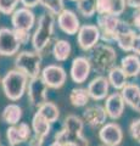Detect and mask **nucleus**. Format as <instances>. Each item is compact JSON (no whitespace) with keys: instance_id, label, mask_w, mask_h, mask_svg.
I'll return each mask as SVG.
<instances>
[{"instance_id":"nucleus-2","label":"nucleus","mask_w":140,"mask_h":146,"mask_svg":"<svg viewBox=\"0 0 140 146\" xmlns=\"http://www.w3.org/2000/svg\"><path fill=\"white\" fill-rule=\"evenodd\" d=\"M88 58L92 63L93 71L98 74L108 73L116 66L117 52L107 43H98L90 51H88Z\"/></svg>"},{"instance_id":"nucleus-4","label":"nucleus","mask_w":140,"mask_h":146,"mask_svg":"<svg viewBox=\"0 0 140 146\" xmlns=\"http://www.w3.org/2000/svg\"><path fill=\"white\" fill-rule=\"evenodd\" d=\"M28 82L29 78L20 70H17V68L9 70L1 79V88L4 95L12 102L19 101L22 99L25 93H27Z\"/></svg>"},{"instance_id":"nucleus-37","label":"nucleus","mask_w":140,"mask_h":146,"mask_svg":"<svg viewBox=\"0 0 140 146\" xmlns=\"http://www.w3.org/2000/svg\"><path fill=\"white\" fill-rule=\"evenodd\" d=\"M132 52L133 54H137V55H139V56H140V34H137V36H135Z\"/></svg>"},{"instance_id":"nucleus-40","label":"nucleus","mask_w":140,"mask_h":146,"mask_svg":"<svg viewBox=\"0 0 140 146\" xmlns=\"http://www.w3.org/2000/svg\"><path fill=\"white\" fill-rule=\"evenodd\" d=\"M70 1H74V3H77V1H78V0H70Z\"/></svg>"},{"instance_id":"nucleus-7","label":"nucleus","mask_w":140,"mask_h":146,"mask_svg":"<svg viewBox=\"0 0 140 146\" xmlns=\"http://www.w3.org/2000/svg\"><path fill=\"white\" fill-rule=\"evenodd\" d=\"M48 90L49 86L44 83L42 77L31 78L27 86V96L32 107H40L44 102L48 101Z\"/></svg>"},{"instance_id":"nucleus-28","label":"nucleus","mask_w":140,"mask_h":146,"mask_svg":"<svg viewBox=\"0 0 140 146\" xmlns=\"http://www.w3.org/2000/svg\"><path fill=\"white\" fill-rule=\"evenodd\" d=\"M98 1L99 0H78L76 3L77 11L85 18L93 17L98 13Z\"/></svg>"},{"instance_id":"nucleus-33","label":"nucleus","mask_w":140,"mask_h":146,"mask_svg":"<svg viewBox=\"0 0 140 146\" xmlns=\"http://www.w3.org/2000/svg\"><path fill=\"white\" fill-rule=\"evenodd\" d=\"M15 33L17 35V38L21 42L22 45L25 44H28V42L32 40V34H31V32L28 31H19V29H15Z\"/></svg>"},{"instance_id":"nucleus-11","label":"nucleus","mask_w":140,"mask_h":146,"mask_svg":"<svg viewBox=\"0 0 140 146\" xmlns=\"http://www.w3.org/2000/svg\"><path fill=\"white\" fill-rule=\"evenodd\" d=\"M135 36H137V33L133 28V25L121 20L115 34V43H117L119 49L125 52H130L133 50Z\"/></svg>"},{"instance_id":"nucleus-19","label":"nucleus","mask_w":140,"mask_h":146,"mask_svg":"<svg viewBox=\"0 0 140 146\" xmlns=\"http://www.w3.org/2000/svg\"><path fill=\"white\" fill-rule=\"evenodd\" d=\"M125 101L121 93H113L105 99V110L108 118L112 121H117L122 117L124 112Z\"/></svg>"},{"instance_id":"nucleus-1","label":"nucleus","mask_w":140,"mask_h":146,"mask_svg":"<svg viewBox=\"0 0 140 146\" xmlns=\"http://www.w3.org/2000/svg\"><path fill=\"white\" fill-rule=\"evenodd\" d=\"M84 121L76 115L66 116L61 130L56 131L54 140H58L68 146H89V140L83 135Z\"/></svg>"},{"instance_id":"nucleus-13","label":"nucleus","mask_w":140,"mask_h":146,"mask_svg":"<svg viewBox=\"0 0 140 146\" xmlns=\"http://www.w3.org/2000/svg\"><path fill=\"white\" fill-rule=\"evenodd\" d=\"M92 71V63L87 56H77L76 58H73L71 65V79L76 84H83L89 78V74Z\"/></svg>"},{"instance_id":"nucleus-22","label":"nucleus","mask_w":140,"mask_h":146,"mask_svg":"<svg viewBox=\"0 0 140 146\" xmlns=\"http://www.w3.org/2000/svg\"><path fill=\"white\" fill-rule=\"evenodd\" d=\"M121 67L128 78H134L140 74V57L137 54H129L121 60Z\"/></svg>"},{"instance_id":"nucleus-3","label":"nucleus","mask_w":140,"mask_h":146,"mask_svg":"<svg viewBox=\"0 0 140 146\" xmlns=\"http://www.w3.org/2000/svg\"><path fill=\"white\" fill-rule=\"evenodd\" d=\"M55 15L51 12H44L39 16L37 21V28L32 34V46L33 50L38 52H43L51 43L54 36V31H55Z\"/></svg>"},{"instance_id":"nucleus-38","label":"nucleus","mask_w":140,"mask_h":146,"mask_svg":"<svg viewBox=\"0 0 140 146\" xmlns=\"http://www.w3.org/2000/svg\"><path fill=\"white\" fill-rule=\"evenodd\" d=\"M127 5L133 9H140V0H127Z\"/></svg>"},{"instance_id":"nucleus-43","label":"nucleus","mask_w":140,"mask_h":146,"mask_svg":"<svg viewBox=\"0 0 140 146\" xmlns=\"http://www.w3.org/2000/svg\"><path fill=\"white\" fill-rule=\"evenodd\" d=\"M139 113H140V110H139Z\"/></svg>"},{"instance_id":"nucleus-41","label":"nucleus","mask_w":140,"mask_h":146,"mask_svg":"<svg viewBox=\"0 0 140 146\" xmlns=\"http://www.w3.org/2000/svg\"><path fill=\"white\" fill-rule=\"evenodd\" d=\"M1 79H3V78H0V85H1Z\"/></svg>"},{"instance_id":"nucleus-42","label":"nucleus","mask_w":140,"mask_h":146,"mask_svg":"<svg viewBox=\"0 0 140 146\" xmlns=\"http://www.w3.org/2000/svg\"><path fill=\"white\" fill-rule=\"evenodd\" d=\"M99 146H106V145H104V144H102V145H99Z\"/></svg>"},{"instance_id":"nucleus-18","label":"nucleus","mask_w":140,"mask_h":146,"mask_svg":"<svg viewBox=\"0 0 140 146\" xmlns=\"http://www.w3.org/2000/svg\"><path fill=\"white\" fill-rule=\"evenodd\" d=\"M87 89L90 95V99L94 101H101V100H105L108 96L110 82H108L107 77L99 74L88 84Z\"/></svg>"},{"instance_id":"nucleus-17","label":"nucleus","mask_w":140,"mask_h":146,"mask_svg":"<svg viewBox=\"0 0 140 146\" xmlns=\"http://www.w3.org/2000/svg\"><path fill=\"white\" fill-rule=\"evenodd\" d=\"M108 118L105 106L101 105H92L83 111V121L92 128H100L106 123Z\"/></svg>"},{"instance_id":"nucleus-15","label":"nucleus","mask_w":140,"mask_h":146,"mask_svg":"<svg viewBox=\"0 0 140 146\" xmlns=\"http://www.w3.org/2000/svg\"><path fill=\"white\" fill-rule=\"evenodd\" d=\"M32 134V127H29L25 122H21L16 125H10L6 129V139L10 146H19L23 143H27Z\"/></svg>"},{"instance_id":"nucleus-27","label":"nucleus","mask_w":140,"mask_h":146,"mask_svg":"<svg viewBox=\"0 0 140 146\" xmlns=\"http://www.w3.org/2000/svg\"><path fill=\"white\" fill-rule=\"evenodd\" d=\"M90 100V95L88 89L85 88H73L70 93V102L74 107H84L87 106Z\"/></svg>"},{"instance_id":"nucleus-6","label":"nucleus","mask_w":140,"mask_h":146,"mask_svg":"<svg viewBox=\"0 0 140 146\" xmlns=\"http://www.w3.org/2000/svg\"><path fill=\"white\" fill-rule=\"evenodd\" d=\"M101 40L100 29L96 25H82L77 33V44L83 51H90Z\"/></svg>"},{"instance_id":"nucleus-8","label":"nucleus","mask_w":140,"mask_h":146,"mask_svg":"<svg viewBox=\"0 0 140 146\" xmlns=\"http://www.w3.org/2000/svg\"><path fill=\"white\" fill-rule=\"evenodd\" d=\"M121 18L115 15H107V13H98L96 26L100 29L101 40L104 43L111 44L115 43V34L118 27Z\"/></svg>"},{"instance_id":"nucleus-20","label":"nucleus","mask_w":140,"mask_h":146,"mask_svg":"<svg viewBox=\"0 0 140 146\" xmlns=\"http://www.w3.org/2000/svg\"><path fill=\"white\" fill-rule=\"evenodd\" d=\"M127 6V0H99L98 13H107L119 17Z\"/></svg>"},{"instance_id":"nucleus-23","label":"nucleus","mask_w":140,"mask_h":146,"mask_svg":"<svg viewBox=\"0 0 140 146\" xmlns=\"http://www.w3.org/2000/svg\"><path fill=\"white\" fill-rule=\"evenodd\" d=\"M32 130L33 134L45 140V138L50 134L51 123L46 118L43 117L39 112H35L32 118Z\"/></svg>"},{"instance_id":"nucleus-16","label":"nucleus","mask_w":140,"mask_h":146,"mask_svg":"<svg viewBox=\"0 0 140 146\" xmlns=\"http://www.w3.org/2000/svg\"><path fill=\"white\" fill-rule=\"evenodd\" d=\"M56 17H57L58 28L65 34L74 35L78 33V31L80 28V22L74 11L70 10V9H64Z\"/></svg>"},{"instance_id":"nucleus-21","label":"nucleus","mask_w":140,"mask_h":146,"mask_svg":"<svg viewBox=\"0 0 140 146\" xmlns=\"http://www.w3.org/2000/svg\"><path fill=\"white\" fill-rule=\"evenodd\" d=\"M121 94L123 96L125 105H128L134 111L140 110V86L135 83H128L121 90Z\"/></svg>"},{"instance_id":"nucleus-32","label":"nucleus","mask_w":140,"mask_h":146,"mask_svg":"<svg viewBox=\"0 0 140 146\" xmlns=\"http://www.w3.org/2000/svg\"><path fill=\"white\" fill-rule=\"evenodd\" d=\"M129 133H130V136L135 140L138 141L140 144V118L138 119H134L129 125Z\"/></svg>"},{"instance_id":"nucleus-25","label":"nucleus","mask_w":140,"mask_h":146,"mask_svg":"<svg viewBox=\"0 0 140 146\" xmlns=\"http://www.w3.org/2000/svg\"><path fill=\"white\" fill-rule=\"evenodd\" d=\"M22 118V107L17 104H9L1 112V119L9 125H16Z\"/></svg>"},{"instance_id":"nucleus-5","label":"nucleus","mask_w":140,"mask_h":146,"mask_svg":"<svg viewBox=\"0 0 140 146\" xmlns=\"http://www.w3.org/2000/svg\"><path fill=\"white\" fill-rule=\"evenodd\" d=\"M42 52L35 50H23L15 57V68L23 72L28 78H37L42 73Z\"/></svg>"},{"instance_id":"nucleus-36","label":"nucleus","mask_w":140,"mask_h":146,"mask_svg":"<svg viewBox=\"0 0 140 146\" xmlns=\"http://www.w3.org/2000/svg\"><path fill=\"white\" fill-rule=\"evenodd\" d=\"M21 5L28 9H33L35 6L40 5V0H20Z\"/></svg>"},{"instance_id":"nucleus-29","label":"nucleus","mask_w":140,"mask_h":146,"mask_svg":"<svg viewBox=\"0 0 140 146\" xmlns=\"http://www.w3.org/2000/svg\"><path fill=\"white\" fill-rule=\"evenodd\" d=\"M37 112H39L43 117L46 118L51 124L55 123L58 119V117H60V110H58L57 105H55L54 102H50V101L44 102L42 106L38 107Z\"/></svg>"},{"instance_id":"nucleus-12","label":"nucleus","mask_w":140,"mask_h":146,"mask_svg":"<svg viewBox=\"0 0 140 146\" xmlns=\"http://www.w3.org/2000/svg\"><path fill=\"white\" fill-rule=\"evenodd\" d=\"M35 23H37V17L28 7H17L11 15V25L13 29L31 32Z\"/></svg>"},{"instance_id":"nucleus-24","label":"nucleus","mask_w":140,"mask_h":146,"mask_svg":"<svg viewBox=\"0 0 140 146\" xmlns=\"http://www.w3.org/2000/svg\"><path fill=\"white\" fill-rule=\"evenodd\" d=\"M107 78L110 82V85L115 90H122L128 84V76L122 70L121 66H115L107 73Z\"/></svg>"},{"instance_id":"nucleus-26","label":"nucleus","mask_w":140,"mask_h":146,"mask_svg":"<svg viewBox=\"0 0 140 146\" xmlns=\"http://www.w3.org/2000/svg\"><path fill=\"white\" fill-rule=\"evenodd\" d=\"M72 46L71 43L66 39H57L52 45V56L56 61L64 62L71 56Z\"/></svg>"},{"instance_id":"nucleus-9","label":"nucleus","mask_w":140,"mask_h":146,"mask_svg":"<svg viewBox=\"0 0 140 146\" xmlns=\"http://www.w3.org/2000/svg\"><path fill=\"white\" fill-rule=\"evenodd\" d=\"M40 77L49 89H61L67 80V73L65 68L60 65H49L44 67Z\"/></svg>"},{"instance_id":"nucleus-35","label":"nucleus","mask_w":140,"mask_h":146,"mask_svg":"<svg viewBox=\"0 0 140 146\" xmlns=\"http://www.w3.org/2000/svg\"><path fill=\"white\" fill-rule=\"evenodd\" d=\"M27 143H28V146H43L44 139H42V138H39V136L32 134L31 139L27 141Z\"/></svg>"},{"instance_id":"nucleus-34","label":"nucleus","mask_w":140,"mask_h":146,"mask_svg":"<svg viewBox=\"0 0 140 146\" xmlns=\"http://www.w3.org/2000/svg\"><path fill=\"white\" fill-rule=\"evenodd\" d=\"M132 25L135 29H138L140 32V9H137L135 12L133 13V18H132Z\"/></svg>"},{"instance_id":"nucleus-39","label":"nucleus","mask_w":140,"mask_h":146,"mask_svg":"<svg viewBox=\"0 0 140 146\" xmlns=\"http://www.w3.org/2000/svg\"><path fill=\"white\" fill-rule=\"evenodd\" d=\"M49 146H68V145L65 143H61V141H58V140H54Z\"/></svg>"},{"instance_id":"nucleus-14","label":"nucleus","mask_w":140,"mask_h":146,"mask_svg":"<svg viewBox=\"0 0 140 146\" xmlns=\"http://www.w3.org/2000/svg\"><path fill=\"white\" fill-rule=\"evenodd\" d=\"M99 139L106 146H119L123 141V130L116 122L105 123L99 130Z\"/></svg>"},{"instance_id":"nucleus-30","label":"nucleus","mask_w":140,"mask_h":146,"mask_svg":"<svg viewBox=\"0 0 140 146\" xmlns=\"http://www.w3.org/2000/svg\"><path fill=\"white\" fill-rule=\"evenodd\" d=\"M40 5L46 11L57 16L65 9V1L64 0H40Z\"/></svg>"},{"instance_id":"nucleus-44","label":"nucleus","mask_w":140,"mask_h":146,"mask_svg":"<svg viewBox=\"0 0 140 146\" xmlns=\"http://www.w3.org/2000/svg\"><path fill=\"white\" fill-rule=\"evenodd\" d=\"M0 146H1V145H0Z\"/></svg>"},{"instance_id":"nucleus-31","label":"nucleus","mask_w":140,"mask_h":146,"mask_svg":"<svg viewBox=\"0 0 140 146\" xmlns=\"http://www.w3.org/2000/svg\"><path fill=\"white\" fill-rule=\"evenodd\" d=\"M19 4H21L20 0H0V13L11 16L19 6Z\"/></svg>"},{"instance_id":"nucleus-10","label":"nucleus","mask_w":140,"mask_h":146,"mask_svg":"<svg viewBox=\"0 0 140 146\" xmlns=\"http://www.w3.org/2000/svg\"><path fill=\"white\" fill-rule=\"evenodd\" d=\"M21 42L17 38L15 29L1 27L0 28V55L1 56H15L21 49Z\"/></svg>"}]
</instances>
